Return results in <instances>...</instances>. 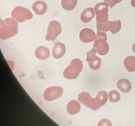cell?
Returning <instances> with one entry per match:
<instances>
[{"mask_svg":"<svg viewBox=\"0 0 135 126\" xmlns=\"http://www.w3.org/2000/svg\"><path fill=\"white\" fill-rule=\"evenodd\" d=\"M65 52V45L61 42L55 43L52 48V56L55 59H59L63 57Z\"/></svg>","mask_w":135,"mask_h":126,"instance_id":"cell-11","label":"cell"},{"mask_svg":"<svg viewBox=\"0 0 135 126\" xmlns=\"http://www.w3.org/2000/svg\"><path fill=\"white\" fill-rule=\"evenodd\" d=\"M117 87L121 92L124 93H127L131 91L132 83L127 79L122 78L117 81Z\"/></svg>","mask_w":135,"mask_h":126,"instance_id":"cell-14","label":"cell"},{"mask_svg":"<svg viewBox=\"0 0 135 126\" xmlns=\"http://www.w3.org/2000/svg\"><path fill=\"white\" fill-rule=\"evenodd\" d=\"M98 126H112V123L109 119L104 118L98 122Z\"/></svg>","mask_w":135,"mask_h":126,"instance_id":"cell-24","label":"cell"},{"mask_svg":"<svg viewBox=\"0 0 135 126\" xmlns=\"http://www.w3.org/2000/svg\"><path fill=\"white\" fill-rule=\"evenodd\" d=\"M108 100V94L105 91H100L97 93V95H96V101L99 106L101 107V106L105 105V104H106Z\"/></svg>","mask_w":135,"mask_h":126,"instance_id":"cell-17","label":"cell"},{"mask_svg":"<svg viewBox=\"0 0 135 126\" xmlns=\"http://www.w3.org/2000/svg\"><path fill=\"white\" fill-rule=\"evenodd\" d=\"M95 14L94 9L92 7H88L80 14V20L84 23H88L94 18Z\"/></svg>","mask_w":135,"mask_h":126,"instance_id":"cell-13","label":"cell"},{"mask_svg":"<svg viewBox=\"0 0 135 126\" xmlns=\"http://www.w3.org/2000/svg\"><path fill=\"white\" fill-rule=\"evenodd\" d=\"M83 69V61L79 59H73L69 65L65 69L63 77L67 80H75L79 77Z\"/></svg>","mask_w":135,"mask_h":126,"instance_id":"cell-1","label":"cell"},{"mask_svg":"<svg viewBox=\"0 0 135 126\" xmlns=\"http://www.w3.org/2000/svg\"><path fill=\"white\" fill-rule=\"evenodd\" d=\"M107 39L108 38L96 37L93 46L98 55L104 56L107 55L109 52V45L107 43Z\"/></svg>","mask_w":135,"mask_h":126,"instance_id":"cell-8","label":"cell"},{"mask_svg":"<svg viewBox=\"0 0 135 126\" xmlns=\"http://www.w3.org/2000/svg\"><path fill=\"white\" fill-rule=\"evenodd\" d=\"M121 29V21L120 20L111 21L109 24V31L113 34L118 33Z\"/></svg>","mask_w":135,"mask_h":126,"instance_id":"cell-19","label":"cell"},{"mask_svg":"<svg viewBox=\"0 0 135 126\" xmlns=\"http://www.w3.org/2000/svg\"><path fill=\"white\" fill-rule=\"evenodd\" d=\"M111 21L108 20V22L105 23H98L96 24V28H97L98 32H105L109 30V24Z\"/></svg>","mask_w":135,"mask_h":126,"instance_id":"cell-22","label":"cell"},{"mask_svg":"<svg viewBox=\"0 0 135 126\" xmlns=\"http://www.w3.org/2000/svg\"><path fill=\"white\" fill-rule=\"evenodd\" d=\"M5 27L0 32V39H7L15 36L18 33V24L13 18H8L4 20Z\"/></svg>","mask_w":135,"mask_h":126,"instance_id":"cell-2","label":"cell"},{"mask_svg":"<svg viewBox=\"0 0 135 126\" xmlns=\"http://www.w3.org/2000/svg\"><path fill=\"white\" fill-rule=\"evenodd\" d=\"M132 49H133V51L135 53V43L132 46Z\"/></svg>","mask_w":135,"mask_h":126,"instance_id":"cell-28","label":"cell"},{"mask_svg":"<svg viewBox=\"0 0 135 126\" xmlns=\"http://www.w3.org/2000/svg\"><path fill=\"white\" fill-rule=\"evenodd\" d=\"M5 27V22L0 18V32Z\"/></svg>","mask_w":135,"mask_h":126,"instance_id":"cell-26","label":"cell"},{"mask_svg":"<svg viewBox=\"0 0 135 126\" xmlns=\"http://www.w3.org/2000/svg\"><path fill=\"white\" fill-rule=\"evenodd\" d=\"M79 38L83 43H90L96 39V34L94 31L90 28H84L79 34Z\"/></svg>","mask_w":135,"mask_h":126,"instance_id":"cell-9","label":"cell"},{"mask_svg":"<svg viewBox=\"0 0 135 126\" xmlns=\"http://www.w3.org/2000/svg\"><path fill=\"white\" fill-rule=\"evenodd\" d=\"M78 100L81 104L92 110H98L100 108L96 102V98H92L88 92H81L78 95Z\"/></svg>","mask_w":135,"mask_h":126,"instance_id":"cell-6","label":"cell"},{"mask_svg":"<svg viewBox=\"0 0 135 126\" xmlns=\"http://www.w3.org/2000/svg\"><path fill=\"white\" fill-rule=\"evenodd\" d=\"M62 32L61 25L58 21L51 20L49 23L47 30L46 39L47 41H54Z\"/></svg>","mask_w":135,"mask_h":126,"instance_id":"cell-5","label":"cell"},{"mask_svg":"<svg viewBox=\"0 0 135 126\" xmlns=\"http://www.w3.org/2000/svg\"><path fill=\"white\" fill-rule=\"evenodd\" d=\"M81 109L80 102L76 100L69 101L67 105V111L70 115H75L78 114Z\"/></svg>","mask_w":135,"mask_h":126,"instance_id":"cell-15","label":"cell"},{"mask_svg":"<svg viewBox=\"0 0 135 126\" xmlns=\"http://www.w3.org/2000/svg\"><path fill=\"white\" fill-rule=\"evenodd\" d=\"M11 17L17 22H23L27 20L32 19L33 18V14L27 8L17 6L12 10Z\"/></svg>","mask_w":135,"mask_h":126,"instance_id":"cell-3","label":"cell"},{"mask_svg":"<svg viewBox=\"0 0 135 126\" xmlns=\"http://www.w3.org/2000/svg\"><path fill=\"white\" fill-rule=\"evenodd\" d=\"M63 93V89L60 86H51L44 92V98L46 101H53L60 98Z\"/></svg>","mask_w":135,"mask_h":126,"instance_id":"cell-7","label":"cell"},{"mask_svg":"<svg viewBox=\"0 0 135 126\" xmlns=\"http://www.w3.org/2000/svg\"><path fill=\"white\" fill-rule=\"evenodd\" d=\"M78 0H61V5L65 10H72L76 7Z\"/></svg>","mask_w":135,"mask_h":126,"instance_id":"cell-18","label":"cell"},{"mask_svg":"<svg viewBox=\"0 0 135 126\" xmlns=\"http://www.w3.org/2000/svg\"><path fill=\"white\" fill-rule=\"evenodd\" d=\"M36 57L40 60H46L50 56V51L48 47L45 46H39L35 50Z\"/></svg>","mask_w":135,"mask_h":126,"instance_id":"cell-12","label":"cell"},{"mask_svg":"<svg viewBox=\"0 0 135 126\" xmlns=\"http://www.w3.org/2000/svg\"><path fill=\"white\" fill-rule=\"evenodd\" d=\"M109 5L105 2H100L94 7L96 19L98 23H105L108 22L109 18Z\"/></svg>","mask_w":135,"mask_h":126,"instance_id":"cell-4","label":"cell"},{"mask_svg":"<svg viewBox=\"0 0 135 126\" xmlns=\"http://www.w3.org/2000/svg\"><path fill=\"white\" fill-rule=\"evenodd\" d=\"M104 1L109 5L110 9L113 8V7L115 6L117 3H120L119 0H104Z\"/></svg>","mask_w":135,"mask_h":126,"instance_id":"cell-25","label":"cell"},{"mask_svg":"<svg viewBox=\"0 0 135 126\" xmlns=\"http://www.w3.org/2000/svg\"><path fill=\"white\" fill-rule=\"evenodd\" d=\"M97 53V51L94 48L92 49L91 50H90L86 54V60L88 62H90L92 60H93L94 59V57L96 56V54Z\"/></svg>","mask_w":135,"mask_h":126,"instance_id":"cell-23","label":"cell"},{"mask_svg":"<svg viewBox=\"0 0 135 126\" xmlns=\"http://www.w3.org/2000/svg\"><path fill=\"white\" fill-rule=\"evenodd\" d=\"M131 4L133 7L135 8V0H131Z\"/></svg>","mask_w":135,"mask_h":126,"instance_id":"cell-27","label":"cell"},{"mask_svg":"<svg viewBox=\"0 0 135 126\" xmlns=\"http://www.w3.org/2000/svg\"><path fill=\"white\" fill-rule=\"evenodd\" d=\"M119 2H121V1H122L123 0H119Z\"/></svg>","mask_w":135,"mask_h":126,"instance_id":"cell-29","label":"cell"},{"mask_svg":"<svg viewBox=\"0 0 135 126\" xmlns=\"http://www.w3.org/2000/svg\"><path fill=\"white\" fill-rule=\"evenodd\" d=\"M32 9L37 15H43L47 11V5L44 1L37 0L32 5Z\"/></svg>","mask_w":135,"mask_h":126,"instance_id":"cell-10","label":"cell"},{"mask_svg":"<svg viewBox=\"0 0 135 126\" xmlns=\"http://www.w3.org/2000/svg\"><path fill=\"white\" fill-rule=\"evenodd\" d=\"M88 66L92 70H97L100 69L102 66V59L96 56L93 60L88 62Z\"/></svg>","mask_w":135,"mask_h":126,"instance_id":"cell-21","label":"cell"},{"mask_svg":"<svg viewBox=\"0 0 135 126\" xmlns=\"http://www.w3.org/2000/svg\"><path fill=\"white\" fill-rule=\"evenodd\" d=\"M123 64L125 69L129 72H133L135 71V56L131 55L128 56L124 59Z\"/></svg>","mask_w":135,"mask_h":126,"instance_id":"cell-16","label":"cell"},{"mask_svg":"<svg viewBox=\"0 0 135 126\" xmlns=\"http://www.w3.org/2000/svg\"><path fill=\"white\" fill-rule=\"evenodd\" d=\"M108 99L112 103H117L121 99V94L117 91L112 90L108 93Z\"/></svg>","mask_w":135,"mask_h":126,"instance_id":"cell-20","label":"cell"}]
</instances>
